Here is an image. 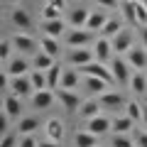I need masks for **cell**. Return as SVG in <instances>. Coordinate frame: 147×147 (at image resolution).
<instances>
[{
    "instance_id": "6da1fadb",
    "label": "cell",
    "mask_w": 147,
    "mask_h": 147,
    "mask_svg": "<svg viewBox=\"0 0 147 147\" xmlns=\"http://www.w3.org/2000/svg\"><path fill=\"white\" fill-rule=\"evenodd\" d=\"M76 69H79V74H84V76H98V79H105L108 84L115 81V76H113V71H110L108 66H105V61H98V59L84 64V66H76Z\"/></svg>"
},
{
    "instance_id": "7a4b0ae2",
    "label": "cell",
    "mask_w": 147,
    "mask_h": 147,
    "mask_svg": "<svg viewBox=\"0 0 147 147\" xmlns=\"http://www.w3.org/2000/svg\"><path fill=\"white\" fill-rule=\"evenodd\" d=\"M5 88L10 91V93L20 96V98H27V96H32V91H34V84H32L30 76H10Z\"/></svg>"
},
{
    "instance_id": "3957f363",
    "label": "cell",
    "mask_w": 147,
    "mask_h": 147,
    "mask_svg": "<svg viewBox=\"0 0 147 147\" xmlns=\"http://www.w3.org/2000/svg\"><path fill=\"white\" fill-rule=\"evenodd\" d=\"M110 71H113V76H115L118 84L123 86H130V61L127 59H120V54H115V59H113V64H110Z\"/></svg>"
},
{
    "instance_id": "277c9868",
    "label": "cell",
    "mask_w": 147,
    "mask_h": 147,
    "mask_svg": "<svg viewBox=\"0 0 147 147\" xmlns=\"http://www.w3.org/2000/svg\"><path fill=\"white\" fill-rule=\"evenodd\" d=\"M91 39H93V32L86 30V27H71V30H66V44L69 47H86V44H91Z\"/></svg>"
},
{
    "instance_id": "5b68a950",
    "label": "cell",
    "mask_w": 147,
    "mask_h": 147,
    "mask_svg": "<svg viewBox=\"0 0 147 147\" xmlns=\"http://www.w3.org/2000/svg\"><path fill=\"white\" fill-rule=\"evenodd\" d=\"M54 93H57L59 103H61L69 113H74V110L81 108V98H79V93H76V91H71V88H57Z\"/></svg>"
},
{
    "instance_id": "8992f818",
    "label": "cell",
    "mask_w": 147,
    "mask_h": 147,
    "mask_svg": "<svg viewBox=\"0 0 147 147\" xmlns=\"http://www.w3.org/2000/svg\"><path fill=\"white\" fill-rule=\"evenodd\" d=\"M69 64L71 66H84V64L93 61V49H86V47H69Z\"/></svg>"
},
{
    "instance_id": "52a82bcc",
    "label": "cell",
    "mask_w": 147,
    "mask_h": 147,
    "mask_svg": "<svg viewBox=\"0 0 147 147\" xmlns=\"http://www.w3.org/2000/svg\"><path fill=\"white\" fill-rule=\"evenodd\" d=\"M110 42H113V52L115 54H127L132 49V32L130 30H120Z\"/></svg>"
},
{
    "instance_id": "ba28073f",
    "label": "cell",
    "mask_w": 147,
    "mask_h": 147,
    "mask_svg": "<svg viewBox=\"0 0 147 147\" xmlns=\"http://www.w3.org/2000/svg\"><path fill=\"white\" fill-rule=\"evenodd\" d=\"M54 98H57V93H54L52 88H39V91L32 93V105L39 108V110H47L49 105L54 103Z\"/></svg>"
},
{
    "instance_id": "9c48e42d",
    "label": "cell",
    "mask_w": 147,
    "mask_h": 147,
    "mask_svg": "<svg viewBox=\"0 0 147 147\" xmlns=\"http://www.w3.org/2000/svg\"><path fill=\"white\" fill-rule=\"evenodd\" d=\"M110 54H113V42H110L108 37H98L93 42V57L98 61H108Z\"/></svg>"
},
{
    "instance_id": "30bf717a",
    "label": "cell",
    "mask_w": 147,
    "mask_h": 147,
    "mask_svg": "<svg viewBox=\"0 0 147 147\" xmlns=\"http://www.w3.org/2000/svg\"><path fill=\"white\" fill-rule=\"evenodd\" d=\"M86 130H91L93 135L100 137V135H105L108 130H113V123H110L105 115H96V118H91V120L86 123Z\"/></svg>"
},
{
    "instance_id": "8fae6325",
    "label": "cell",
    "mask_w": 147,
    "mask_h": 147,
    "mask_svg": "<svg viewBox=\"0 0 147 147\" xmlns=\"http://www.w3.org/2000/svg\"><path fill=\"white\" fill-rule=\"evenodd\" d=\"M42 30H44V34L57 37V39H59V37L69 30V22H64L61 17H59V20H42Z\"/></svg>"
},
{
    "instance_id": "7c38bea8",
    "label": "cell",
    "mask_w": 147,
    "mask_h": 147,
    "mask_svg": "<svg viewBox=\"0 0 147 147\" xmlns=\"http://www.w3.org/2000/svg\"><path fill=\"white\" fill-rule=\"evenodd\" d=\"M20 96H15V93H7L5 96V100H3V110L7 113V118H20V110H22V103H20Z\"/></svg>"
},
{
    "instance_id": "4fadbf2b",
    "label": "cell",
    "mask_w": 147,
    "mask_h": 147,
    "mask_svg": "<svg viewBox=\"0 0 147 147\" xmlns=\"http://www.w3.org/2000/svg\"><path fill=\"white\" fill-rule=\"evenodd\" d=\"M108 22V15H105V10H91V15H88V22H86V30H91V32H100L103 30V25Z\"/></svg>"
},
{
    "instance_id": "5bb4252c",
    "label": "cell",
    "mask_w": 147,
    "mask_h": 147,
    "mask_svg": "<svg viewBox=\"0 0 147 147\" xmlns=\"http://www.w3.org/2000/svg\"><path fill=\"white\" fill-rule=\"evenodd\" d=\"M98 100L103 108H120V105H125V100H123V96L118 91H103V93H98Z\"/></svg>"
},
{
    "instance_id": "9a60e30c",
    "label": "cell",
    "mask_w": 147,
    "mask_h": 147,
    "mask_svg": "<svg viewBox=\"0 0 147 147\" xmlns=\"http://www.w3.org/2000/svg\"><path fill=\"white\" fill-rule=\"evenodd\" d=\"M27 69H30V64H27L25 59L15 57V59H10V61L5 64V69H3V71H5V74H10V76H25V74H27Z\"/></svg>"
},
{
    "instance_id": "2e32d148",
    "label": "cell",
    "mask_w": 147,
    "mask_h": 147,
    "mask_svg": "<svg viewBox=\"0 0 147 147\" xmlns=\"http://www.w3.org/2000/svg\"><path fill=\"white\" fill-rule=\"evenodd\" d=\"M127 61H130V66H135V69H145L147 66V49L132 47L130 52H127Z\"/></svg>"
},
{
    "instance_id": "e0dca14e",
    "label": "cell",
    "mask_w": 147,
    "mask_h": 147,
    "mask_svg": "<svg viewBox=\"0 0 147 147\" xmlns=\"http://www.w3.org/2000/svg\"><path fill=\"white\" fill-rule=\"evenodd\" d=\"M12 44H15L20 52H34L37 49V42L32 39L30 34H25V32H17V34L12 37Z\"/></svg>"
},
{
    "instance_id": "ac0fdd59",
    "label": "cell",
    "mask_w": 147,
    "mask_h": 147,
    "mask_svg": "<svg viewBox=\"0 0 147 147\" xmlns=\"http://www.w3.org/2000/svg\"><path fill=\"white\" fill-rule=\"evenodd\" d=\"M59 88H79V69H64L61 74V84H59Z\"/></svg>"
},
{
    "instance_id": "d6986e66",
    "label": "cell",
    "mask_w": 147,
    "mask_h": 147,
    "mask_svg": "<svg viewBox=\"0 0 147 147\" xmlns=\"http://www.w3.org/2000/svg\"><path fill=\"white\" fill-rule=\"evenodd\" d=\"M74 145L76 147H98V135H93L91 130H81L74 137Z\"/></svg>"
},
{
    "instance_id": "ffe728a7",
    "label": "cell",
    "mask_w": 147,
    "mask_h": 147,
    "mask_svg": "<svg viewBox=\"0 0 147 147\" xmlns=\"http://www.w3.org/2000/svg\"><path fill=\"white\" fill-rule=\"evenodd\" d=\"M130 88L135 91L137 96L147 93V74H145V71H140V69H137V71L130 76Z\"/></svg>"
},
{
    "instance_id": "44dd1931",
    "label": "cell",
    "mask_w": 147,
    "mask_h": 147,
    "mask_svg": "<svg viewBox=\"0 0 147 147\" xmlns=\"http://www.w3.org/2000/svg\"><path fill=\"white\" fill-rule=\"evenodd\" d=\"M44 130H47V137H49V140H57V142H61V137H64V123H61V120H57V118L47 120Z\"/></svg>"
},
{
    "instance_id": "7402d4cb",
    "label": "cell",
    "mask_w": 147,
    "mask_h": 147,
    "mask_svg": "<svg viewBox=\"0 0 147 147\" xmlns=\"http://www.w3.org/2000/svg\"><path fill=\"white\" fill-rule=\"evenodd\" d=\"M88 15H91V10H86V7H76V10H71V15H69V27H86Z\"/></svg>"
},
{
    "instance_id": "603a6c76",
    "label": "cell",
    "mask_w": 147,
    "mask_h": 147,
    "mask_svg": "<svg viewBox=\"0 0 147 147\" xmlns=\"http://www.w3.org/2000/svg\"><path fill=\"white\" fill-rule=\"evenodd\" d=\"M10 20H12V25L20 27V30H30V25H32V20H30V15H27V10H22V7H15V10H12Z\"/></svg>"
},
{
    "instance_id": "cb8c5ba5",
    "label": "cell",
    "mask_w": 147,
    "mask_h": 147,
    "mask_svg": "<svg viewBox=\"0 0 147 147\" xmlns=\"http://www.w3.org/2000/svg\"><path fill=\"white\" fill-rule=\"evenodd\" d=\"M100 108H103V105H100V100H86V103H81L79 115L86 118V120H91V118L98 115V110H100Z\"/></svg>"
},
{
    "instance_id": "d4e9b609",
    "label": "cell",
    "mask_w": 147,
    "mask_h": 147,
    "mask_svg": "<svg viewBox=\"0 0 147 147\" xmlns=\"http://www.w3.org/2000/svg\"><path fill=\"white\" fill-rule=\"evenodd\" d=\"M120 30H123L120 17H108V22H105L103 30H100V37H108V39H113V37H115Z\"/></svg>"
},
{
    "instance_id": "484cf974",
    "label": "cell",
    "mask_w": 147,
    "mask_h": 147,
    "mask_svg": "<svg viewBox=\"0 0 147 147\" xmlns=\"http://www.w3.org/2000/svg\"><path fill=\"white\" fill-rule=\"evenodd\" d=\"M132 118L130 115H120V118H115V120H113V132H115V135H127V132L132 130Z\"/></svg>"
},
{
    "instance_id": "4316f807",
    "label": "cell",
    "mask_w": 147,
    "mask_h": 147,
    "mask_svg": "<svg viewBox=\"0 0 147 147\" xmlns=\"http://www.w3.org/2000/svg\"><path fill=\"white\" fill-rule=\"evenodd\" d=\"M39 44H42V49H44L47 54H52L54 59H59L61 49H59V39H57V37H49V34H44V37H42V42H39Z\"/></svg>"
},
{
    "instance_id": "83f0119b",
    "label": "cell",
    "mask_w": 147,
    "mask_h": 147,
    "mask_svg": "<svg viewBox=\"0 0 147 147\" xmlns=\"http://www.w3.org/2000/svg\"><path fill=\"white\" fill-rule=\"evenodd\" d=\"M84 84H86V88H88V91H93V93H103V91L110 86L105 79H98V76H86V79H84Z\"/></svg>"
},
{
    "instance_id": "f1b7e54d",
    "label": "cell",
    "mask_w": 147,
    "mask_h": 147,
    "mask_svg": "<svg viewBox=\"0 0 147 147\" xmlns=\"http://www.w3.org/2000/svg\"><path fill=\"white\" fill-rule=\"evenodd\" d=\"M125 115H130L135 123L145 120V105H137V100H130V103H125Z\"/></svg>"
},
{
    "instance_id": "f546056e",
    "label": "cell",
    "mask_w": 147,
    "mask_h": 147,
    "mask_svg": "<svg viewBox=\"0 0 147 147\" xmlns=\"http://www.w3.org/2000/svg\"><path fill=\"white\" fill-rule=\"evenodd\" d=\"M61 74H64V69H59V64H54L52 69H47V84H49L52 91L59 88V84H61Z\"/></svg>"
},
{
    "instance_id": "4dcf8cb0",
    "label": "cell",
    "mask_w": 147,
    "mask_h": 147,
    "mask_svg": "<svg viewBox=\"0 0 147 147\" xmlns=\"http://www.w3.org/2000/svg\"><path fill=\"white\" fill-rule=\"evenodd\" d=\"M52 66H54V57L52 54H47L44 49L34 54V69H44V71H47V69H52Z\"/></svg>"
},
{
    "instance_id": "1f68e13d",
    "label": "cell",
    "mask_w": 147,
    "mask_h": 147,
    "mask_svg": "<svg viewBox=\"0 0 147 147\" xmlns=\"http://www.w3.org/2000/svg\"><path fill=\"white\" fill-rule=\"evenodd\" d=\"M37 127H39V120H37V118H22L20 125H17V132H20V135H32Z\"/></svg>"
},
{
    "instance_id": "d6a6232c",
    "label": "cell",
    "mask_w": 147,
    "mask_h": 147,
    "mask_svg": "<svg viewBox=\"0 0 147 147\" xmlns=\"http://www.w3.org/2000/svg\"><path fill=\"white\" fill-rule=\"evenodd\" d=\"M30 79H32V84H34L37 91H39V88H49V84H47V71H44V69H34V71L30 74Z\"/></svg>"
},
{
    "instance_id": "836d02e7",
    "label": "cell",
    "mask_w": 147,
    "mask_h": 147,
    "mask_svg": "<svg viewBox=\"0 0 147 147\" xmlns=\"http://www.w3.org/2000/svg\"><path fill=\"white\" fill-rule=\"evenodd\" d=\"M123 12H125V17H127L130 25H140V22H137V15H135V0H125V3H123Z\"/></svg>"
},
{
    "instance_id": "e575fe53",
    "label": "cell",
    "mask_w": 147,
    "mask_h": 147,
    "mask_svg": "<svg viewBox=\"0 0 147 147\" xmlns=\"http://www.w3.org/2000/svg\"><path fill=\"white\" fill-rule=\"evenodd\" d=\"M135 15H137V22L145 27L147 25V5H145V0H135Z\"/></svg>"
},
{
    "instance_id": "d590c367",
    "label": "cell",
    "mask_w": 147,
    "mask_h": 147,
    "mask_svg": "<svg viewBox=\"0 0 147 147\" xmlns=\"http://www.w3.org/2000/svg\"><path fill=\"white\" fill-rule=\"evenodd\" d=\"M61 12L64 10H59V7H54V5H44V10H42V20H59L61 17Z\"/></svg>"
},
{
    "instance_id": "8d00e7d4",
    "label": "cell",
    "mask_w": 147,
    "mask_h": 147,
    "mask_svg": "<svg viewBox=\"0 0 147 147\" xmlns=\"http://www.w3.org/2000/svg\"><path fill=\"white\" fill-rule=\"evenodd\" d=\"M110 147H135V140L127 137V135H115L113 142H110Z\"/></svg>"
},
{
    "instance_id": "74e56055",
    "label": "cell",
    "mask_w": 147,
    "mask_h": 147,
    "mask_svg": "<svg viewBox=\"0 0 147 147\" xmlns=\"http://www.w3.org/2000/svg\"><path fill=\"white\" fill-rule=\"evenodd\" d=\"M15 47V44H12V39H3V42H0V59H3V61H10V49Z\"/></svg>"
},
{
    "instance_id": "f35d334b",
    "label": "cell",
    "mask_w": 147,
    "mask_h": 147,
    "mask_svg": "<svg viewBox=\"0 0 147 147\" xmlns=\"http://www.w3.org/2000/svg\"><path fill=\"white\" fill-rule=\"evenodd\" d=\"M132 140H135V147H147V132L145 130H132Z\"/></svg>"
},
{
    "instance_id": "ab89813d",
    "label": "cell",
    "mask_w": 147,
    "mask_h": 147,
    "mask_svg": "<svg viewBox=\"0 0 147 147\" xmlns=\"http://www.w3.org/2000/svg\"><path fill=\"white\" fill-rule=\"evenodd\" d=\"M15 145H17V137L12 135V132H5L3 140H0V147H15Z\"/></svg>"
},
{
    "instance_id": "60d3db41",
    "label": "cell",
    "mask_w": 147,
    "mask_h": 147,
    "mask_svg": "<svg viewBox=\"0 0 147 147\" xmlns=\"http://www.w3.org/2000/svg\"><path fill=\"white\" fill-rule=\"evenodd\" d=\"M20 147H39V145H37V140L32 135H22L20 137Z\"/></svg>"
},
{
    "instance_id": "b9f144b4",
    "label": "cell",
    "mask_w": 147,
    "mask_h": 147,
    "mask_svg": "<svg viewBox=\"0 0 147 147\" xmlns=\"http://www.w3.org/2000/svg\"><path fill=\"white\" fill-rule=\"evenodd\" d=\"M100 7H105V10H113V7H118V0H96Z\"/></svg>"
},
{
    "instance_id": "7bdbcfd3",
    "label": "cell",
    "mask_w": 147,
    "mask_h": 147,
    "mask_svg": "<svg viewBox=\"0 0 147 147\" xmlns=\"http://www.w3.org/2000/svg\"><path fill=\"white\" fill-rule=\"evenodd\" d=\"M49 5H54V7H59V10H64L66 7V0H47Z\"/></svg>"
},
{
    "instance_id": "ee69618b",
    "label": "cell",
    "mask_w": 147,
    "mask_h": 147,
    "mask_svg": "<svg viewBox=\"0 0 147 147\" xmlns=\"http://www.w3.org/2000/svg\"><path fill=\"white\" fill-rule=\"evenodd\" d=\"M39 147H61V142H57V140H47V142H39Z\"/></svg>"
},
{
    "instance_id": "f6af8a7d",
    "label": "cell",
    "mask_w": 147,
    "mask_h": 147,
    "mask_svg": "<svg viewBox=\"0 0 147 147\" xmlns=\"http://www.w3.org/2000/svg\"><path fill=\"white\" fill-rule=\"evenodd\" d=\"M142 42H145V49H147V25L142 27Z\"/></svg>"
},
{
    "instance_id": "bcb514c9",
    "label": "cell",
    "mask_w": 147,
    "mask_h": 147,
    "mask_svg": "<svg viewBox=\"0 0 147 147\" xmlns=\"http://www.w3.org/2000/svg\"><path fill=\"white\" fill-rule=\"evenodd\" d=\"M145 125H147V105H145Z\"/></svg>"
},
{
    "instance_id": "7dc6e473",
    "label": "cell",
    "mask_w": 147,
    "mask_h": 147,
    "mask_svg": "<svg viewBox=\"0 0 147 147\" xmlns=\"http://www.w3.org/2000/svg\"><path fill=\"white\" fill-rule=\"evenodd\" d=\"M145 5H147V0H145Z\"/></svg>"
},
{
    "instance_id": "c3c4849f",
    "label": "cell",
    "mask_w": 147,
    "mask_h": 147,
    "mask_svg": "<svg viewBox=\"0 0 147 147\" xmlns=\"http://www.w3.org/2000/svg\"><path fill=\"white\" fill-rule=\"evenodd\" d=\"M123 3H125V0H123Z\"/></svg>"
}]
</instances>
